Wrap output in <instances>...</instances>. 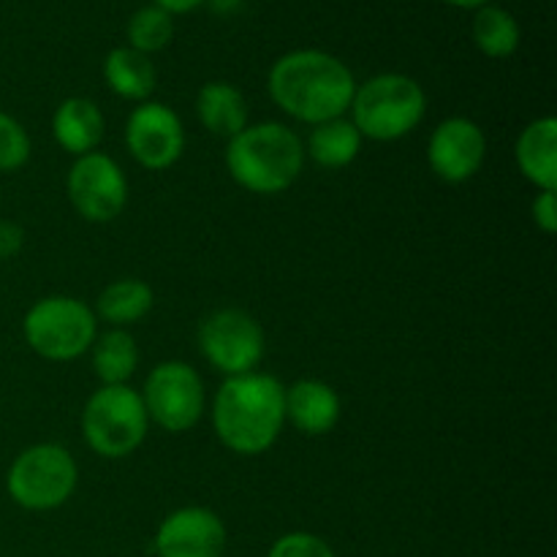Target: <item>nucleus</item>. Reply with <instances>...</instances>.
<instances>
[{
	"label": "nucleus",
	"instance_id": "obj_1",
	"mask_svg": "<svg viewBox=\"0 0 557 557\" xmlns=\"http://www.w3.org/2000/svg\"><path fill=\"white\" fill-rule=\"evenodd\" d=\"M272 103L292 120L319 125L346 117L357 79L341 58L321 49H294L277 58L267 74Z\"/></svg>",
	"mask_w": 557,
	"mask_h": 557
},
{
	"label": "nucleus",
	"instance_id": "obj_2",
	"mask_svg": "<svg viewBox=\"0 0 557 557\" xmlns=\"http://www.w3.org/2000/svg\"><path fill=\"white\" fill-rule=\"evenodd\" d=\"M210 419L218 441L232 455H264L286 428V386L261 370L223 379L212 397Z\"/></svg>",
	"mask_w": 557,
	"mask_h": 557
},
{
	"label": "nucleus",
	"instance_id": "obj_3",
	"mask_svg": "<svg viewBox=\"0 0 557 557\" xmlns=\"http://www.w3.org/2000/svg\"><path fill=\"white\" fill-rule=\"evenodd\" d=\"M302 136L286 123H250L226 141L223 163L234 183L256 196H281L305 169Z\"/></svg>",
	"mask_w": 557,
	"mask_h": 557
},
{
	"label": "nucleus",
	"instance_id": "obj_4",
	"mask_svg": "<svg viewBox=\"0 0 557 557\" xmlns=\"http://www.w3.org/2000/svg\"><path fill=\"white\" fill-rule=\"evenodd\" d=\"M348 114L362 139L397 141L422 125L428 92L413 76L386 71L357 85Z\"/></svg>",
	"mask_w": 557,
	"mask_h": 557
},
{
	"label": "nucleus",
	"instance_id": "obj_5",
	"mask_svg": "<svg viewBox=\"0 0 557 557\" xmlns=\"http://www.w3.org/2000/svg\"><path fill=\"white\" fill-rule=\"evenodd\" d=\"M79 430L87 449L101 460H125L150 433L145 403L131 384L98 386L79 413Z\"/></svg>",
	"mask_w": 557,
	"mask_h": 557
},
{
	"label": "nucleus",
	"instance_id": "obj_6",
	"mask_svg": "<svg viewBox=\"0 0 557 557\" xmlns=\"http://www.w3.org/2000/svg\"><path fill=\"white\" fill-rule=\"evenodd\" d=\"M98 335L92 305L69 294L36 299L22 319V337L36 357L47 362H74L90 351Z\"/></svg>",
	"mask_w": 557,
	"mask_h": 557
},
{
	"label": "nucleus",
	"instance_id": "obj_7",
	"mask_svg": "<svg viewBox=\"0 0 557 557\" xmlns=\"http://www.w3.org/2000/svg\"><path fill=\"white\" fill-rule=\"evenodd\" d=\"M79 487L76 457L60 444H33L5 471V493L25 511H54Z\"/></svg>",
	"mask_w": 557,
	"mask_h": 557
},
{
	"label": "nucleus",
	"instance_id": "obj_8",
	"mask_svg": "<svg viewBox=\"0 0 557 557\" xmlns=\"http://www.w3.org/2000/svg\"><path fill=\"white\" fill-rule=\"evenodd\" d=\"M150 424L180 435L194 430L207 413V386L199 370L183 359L158 362L139 389Z\"/></svg>",
	"mask_w": 557,
	"mask_h": 557
},
{
	"label": "nucleus",
	"instance_id": "obj_9",
	"mask_svg": "<svg viewBox=\"0 0 557 557\" xmlns=\"http://www.w3.org/2000/svg\"><path fill=\"white\" fill-rule=\"evenodd\" d=\"M199 351L226 379L259 370L267 337L259 319L243 308H218L205 315L196 332Z\"/></svg>",
	"mask_w": 557,
	"mask_h": 557
},
{
	"label": "nucleus",
	"instance_id": "obj_10",
	"mask_svg": "<svg viewBox=\"0 0 557 557\" xmlns=\"http://www.w3.org/2000/svg\"><path fill=\"white\" fill-rule=\"evenodd\" d=\"M65 194L76 215L87 223H112L128 207V177L107 152L74 158L65 174Z\"/></svg>",
	"mask_w": 557,
	"mask_h": 557
},
{
	"label": "nucleus",
	"instance_id": "obj_11",
	"mask_svg": "<svg viewBox=\"0 0 557 557\" xmlns=\"http://www.w3.org/2000/svg\"><path fill=\"white\" fill-rule=\"evenodd\" d=\"M125 147L147 172H166L185 152V125L169 103L141 101L125 120Z\"/></svg>",
	"mask_w": 557,
	"mask_h": 557
},
{
	"label": "nucleus",
	"instance_id": "obj_12",
	"mask_svg": "<svg viewBox=\"0 0 557 557\" xmlns=\"http://www.w3.org/2000/svg\"><path fill=\"white\" fill-rule=\"evenodd\" d=\"M487 158V136L471 117L441 120L428 139V163L438 180L449 185L468 183L476 177Z\"/></svg>",
	"mask_w": 557,
	"mask_h": 557
},
{
	"label": "nucleus",
	"instance_id": "obj_13",
	"mask_svg": "<svg viewBox=\"0 0 557 557\" xmlns=\"http://www.w3.org/2000/svg\"><path fill=\"white\" fill-rule=\"evenodd\" d=\"M226 522L207 506H183L166 515L152 536L156 557H223Z\"/></svg>",
	"mask_w": 557,
	"mask_h": 557
},
{
	"label": "nucleus",
	"instance_id": "obj_14",
	"mask_svg": "<svg viewBox=\"0 0 557 557\" xmlns=\"http://www.w3.org/2000/svg\"><path fill=\"white\" fill-rule=\"evenodd\" d=\"M341 395L326 381L299 379L286 386V424L308 438L332 433L341 422Z\"/></svg>",
	"mask_w": 557,
	"mask_h": 557
},
{
	"label": "nucleus",
	"instance_id": "obj_15",
	"mask_svg": "<svg viewBox=\"0 0 557 557\" xmlns=\"http://www.w3.org/2000/svg\"><path fill=\"white\" fill-rule=\"evenodd\" d=\"M107 134V117L92 98L71 96L60 101L52 114V136L60 150L69 156L82 158L96 152Z\"/></svg>",
	"mask_w": 557,
	"mask_h": 557
},
{
	"label": "nucleus",
	"instance_id": "obj_16",
	"mask_svg": "<svg viewBox=\"0 0 557 557\" xmlns=\"http://www.w3.org/2000/svg\"><path fill=\"white\" fill-rule=\"evenodd\" d=\"M515 161L522 177L536 190H557V120L553 114L531 120L520 131Z\"/></svg>",
	"mask_w": 557,
	"mask_h": 557
},
{
	"label": "nucleus",
	"instance_id": "obj_17",
	"mask_svg": "<svg viewBox=\"0 0 557 557\" xmlns=\"http://www.w3.org/2000/svg\"><path fill=\"white\" fill-rule=\"evenodd\" d=\"M196 117H199L201 128L228 141L245 125H250V109L239 87H234L232 82L215 79L201 85V90L196 92Z\"/></svg>",
	"mask_w": 557,
	"mask_h": 557
},
{
	"label": "nucleus",
	"instance_id": "obj_18",
	"mask_svg": "<svg viewBox=\"0 0 557 557\" xmlns=\"http://www.w3.org/2000/svg\"><path fill=\"white\" fill-rule=\"evenodd\" d=\"M152 305H156V294H152L150 283L139 281V277H117L101 288L96 305H92V313L107 326L128 330L131 324L150 313Z\"/></svg>",
	"mask_w": 557,
	"mask_h": 557
},
{
	"label": "nucleus",
	"instance_id": "obj_19",
	"mask_svg": "<svg viewBox=\"0 0 557 557\" xmlns=\"http://www.w3.org/2000/svg\"><path fill=\"white\" fill-rule=\"evenodd\" d=\"M103 79L107 87L123 101H150L156 92L158 74L150 54H141L131 47H114L103 60Z\"/></svg>",
	"mask_w": 557,
	"mask_h": 557
},
{
	"label": "nucleus",
	"instance_id": "obj_20",
	"mask_svg": "<svg viewBox=\"0 0 557 557\" xmlns=\"http://www.w3.org/2000/svg\"><path fill=\"white\" fill-rule=\"evenodd\" d=\"M90 368L92 375L101 381V386H120L134 379L139 368V346L128 330H98L96 341L90 346Z\"/></svg>",
	"mask_w": 557,
	"mask_h": 557
},
{
	"label": "nucleus",
	"instance_id": "obj_21",
	"mask_svg": "<svg viewBox=\"0 0 557 557\" xmlns=\"http://www.w3.org/2000/svg\"><path fill=\"white\" fill-rule=\"evenodd\" d=\"M362 134L348 117H335L310 128L305 145V158L321 169H346L362 152Z\"/></svg>",
	"mask_w": 557,
	"mask_h": 557
},
{
	"label": "nucleus",
	"instance_id": "obj_22",
	"mask_svg": "<svg viewBox=\"0 0 557 557\" xmlns=\"http://www.w3.org/2000/svg\"><path fill=\"white\" fill-rule=\"evenodd\" d=\"M471 36L473 44L479 47V52L487 54L493 60H504L511 58V54L520 49V22L515 20V14H509L500 5H482L473 14V25H471Z\"/></svg>",
	"mask_w": 557,
	"mask_h": 557
},
{
	"label": "nucleus",
	"instance_id": "obj_23",
	"mask_svg": "<svg viewBox=\"0 0 557 557\" xmlns=\"http://www.w3.org/2000/svg\"><path fill=\"white\" fill-rule=\"evenodd\" d=\"M125 33H128V47L136 49V52H161V49H166L169 44H172L174 20L172 14H166V11L158 9L156 3H150L131 16Z\"/></svg>",
	"mask_w": 557,
	"mask_h": 557
},
{
	"label": "nucleus",
	"instance_id": "obj_24",
	"mask_svg": "<svg viewBox=\"0 0 557 557\" xmlns=\"http://www.w3.org/2000/svg\"><path fill=\"white\" fill-rule=\"evenodd\" d=\"M33 141L14 114L0 109V174H14L30 161Z\"/></svg>",
	"mask_w": 557,
	"mask_h": 557
},
{
	"label": "nucleus",
	"instance_id": "obj_25",
	"mask_svg": "<svg viewBox=\"0 0 557 557\" xmlns=\"http://www.w3.org/2000/svg\"><path fill=\"white\" fill-rule=\"evenodd\" d=\"M267 557H337L330 542L310 531H292L275 539Z\"/></svg>",
	"mask_w": 557,
	"mask_h": 557
},
{
	"label": "nucleus",
	"instance_id": "obj_26",
	"mask_svg": "<svg viewBox=\"0 0 557 557\" xmlns=\"http://www.w3.org/2000/svg\"><path fill=\"white\" fill-rule=\"evenodd\" d=\"M533 223L542 228L547 237H553L557 232V190H539L536 199L531 205Z\"/></svg>",
	"mask_w": 557,
	"mask_h": 557
},
{
	"label": "nucleus",
	"instance_id": "obj_27",
	"mask_svg": "<svg viewBox=\"0 0 557 557\" xmlns=\"http://www.w3.org/2000/svg\"><path fill=\"white\" fill-rule=\"evenodd\" d=\"M22 245H25V228L14 221H0V261L20 256Z\"/></svg>",
	"mask_w": 557,
	"mask_h": 557
},
{
	"label": "nucleus",
	"instance_id": "obj_28",
	"mask_svg": "<svg viewBox=\"0 0 557 557\" xmlns=\"http://www.w3.org/2000/svg\"><path fill=\"white\" fill-rule=\"evenodd\" d=\"M152 3L158 5V9H163L166 14H188V11L199 9L205 0H152Z\"/></svg>",
	"mask_w": 557,
	"mask_h": 557
},
{
	"label": "nucleus",
	"instance_id": "obj_29",
	"mask_svg": "<svg viewBox=\"0 0 557 557\" xmlns=\"http://www.w3.org/2000/svg\"><path fill=\"white\" fill-rule=\"evenodd\" d=\"M205 3H210V9L215 11V14L232 16V14H237L239 9H243L245 0H205Z\"/></svg>",
	"mask_w": 557,
	"mask_h": 557
},
{
	"label": "nucleus",
	"instance_id": "obj_30",
	"mask_svg": "<svg viewBox=\"0 0 557 557\" xmlns=\"http://www.w3.org/2000/svg\"><path fill=\"white\" fill-rule=\"evenodd\" d=\"M444 3L455 5V9H482V5H487L490 0H444Z\"/></svg>",
	"mask_w": 557,
	"mask_h": 557
},
{
	"label": "nucleus",
	"instance_id": "obj_31",
	"mask_svg": "<svg viewBox=\"0 0 557 557\" xmlns=\"http://www.w3.org/2000/svg\"><path fill=\"white\" fill-rule=\"evenodd\" d=\"M0 205H3V194H0Z\"/></svg>",
	"mask_w": 557,
	"mask_h": 557
}]
</instances>
